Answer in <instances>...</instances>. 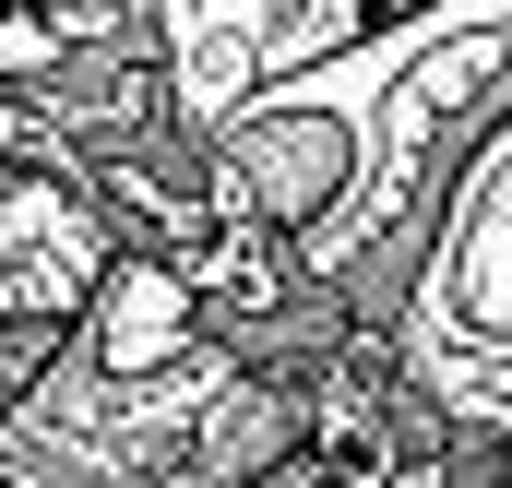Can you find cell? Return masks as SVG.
Segmentation results:
<instances>
[{
  "mask_svg": "<svg viewBox=\"0 0 512 488\" xmlns=\"http://www.w3.org/2000/svg\"><path fill=\"white\" fill-rule=\"evenodd\" d=\"M501 108L512 0H393L203 108L215 239H274L298 286L370 298V274Z\"/></svg>",
  "mask_w": 512,
  "mask_h": 488,
  "instance_id": "1",
  "label": "cell"
},
{
  "mask_svg": "<svg viewBox=\"0 0 512 488\" xmlns=\"http://www.w3.org/2000/svg\"><path fill=\"white\" fill-rule=\"evenodd\" d=\"M370 393L393 405L382 453H334L370 488H501L512 465V108L429 191L370 274Z\"/></svg>",
  "mask_w": 512,
  "mask_h": 488,
  "instance_id": "3",
  "label": "cell"
},
{
  "mask_svg": "<svg viewBox=\"0 0 512 488\" xmlns=\"http://www.w3.org/2000/svg\"><path fill=\"white\" fill-rule=\"evenodd\" d=\"M501 488H512V465H501Z\"/></svg>",
  "mask_w": 512,
  "mask_h": 488,
  "instance_id": "7",
  "label": "cell"
},
{
  "mask_svg": "<svg viewBox=\"0 0 512 488\" xmlns=\"http://www.w3.org/2000/svg\"><path fill=\"white\" fill-rule=\"evenodd\" d=\"M322 441V393L215 322L203 274L108 250L0 393V488H251Z\"/></svg>",
  "mask_w": 512,
  "mask_h": 488,
  "instance_id": "2",
  "label": "cell"
},
{
  "mask_svg": "<svg viewBox=\"0 0 512 488\" xmlns=\"http://www.w3.org/2000/svg\"><path fill=\"white\" fill-rule=\"evenodd\" d=\"M251 488H370V477H358V465H334V453L310 441V453H286V465H274V477H251Z\"/></svg>",
  "mask_w": 512,
  "mask_h": 488,
  "instance_id": "5",
  "label": "cell"
},
{
  "mask_svg": "<svg viewBox=\"0 0 512 488\" xmlns=\"http://www.w3.org/2000/svg\"><path fill=\"white\" fill-rule=\"evenodd\" d=\"M108 250H120V227H108L96 203H72V191L0 167V322H60V310L96 286Z\"/></svg>",
  "mask_w": 512,
  "mask_h": 488,
  "instance_id": "4",
  "label": "cell"
},
{
  "mask_svg": "<svg viewBox=\"0 0 512 488\" xmlns=\"http://www.w3.org/2000/svg\"><path fill=\"white\" fill-rule=\"evenodd\" d=\"M36 346H48V322H0V393L36 369Z\"/></svg>",
  "mask_w": 512,
  "mask_h": 488,
  "instance_id": "6",
  "label": "cell"
}]
</instances>
